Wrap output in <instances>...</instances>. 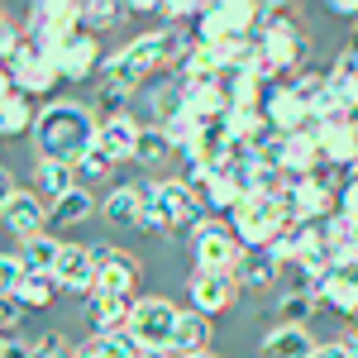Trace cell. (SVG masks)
Returning <instances> with one entry per match:
<instances>
[{"mask_svg": "<svg viewBox=\"0 0 358 358\" xmlns=\"http://www.w3.org/2000/svg\"><path fill=\"white\" fill-rule=\"evenodd\" d=\"M101 138V120L91 115V106H77V101H48L38 110V124H34V148H38V163H67L77 167L96 148Z\"/></svg>", "mask_w": 358, "mask_h": 358, "instance_id": "obj_1", "label": "cell"}, {"mask_svg": "<svg viewBox=\"0 0 358 358\" xmlns=\"http://www.w3.org/2000/svg\"><path fill=\"white\" fill-rule=\"evenodd\" d=\"M201 220H206V206H201V196H196L182 177H172V182H148V187H143V220H138L143 234H167V229H177V234L192 239V229Z\"/></svg>", "mask_w": 358, "mask_h": 358, "instance_id": "obj_2", "label": "cell"}, {"mask_svg": "<svg viewBox=\"0 0 358 358\" xmlns=\"http://www.w3.org/2000/svg\"><path fill=\"white\" fill-rule=\"evenodd\" d=\"M258 29V5L253 0H215L201 10V20L192 24V38L201 48H220V43H239L253 38Z\"/></svg>", "mask_w": 358, "mask_h": 358, "instance_id": "obj_3", "label": "cell"}, {"mask_svg": "<svg viewBox=\"0 0 358 358\" xmlns=\"http://www.w3.org/2000/svg\"><path fill=\"white\" fill-rule=\"evenodd\" d=\"M192 253H196V273H220V277H234L239 273V263H244L248 248L234 239V229L215 215H206V220L192 229Z\"/></svg>", "mask_w": 358, "mask_h": 358, "instance_id": "obj_4", "label": "cell"}, {"mask_svg": "<svg viewBox=\"0 0 358 358\" xmlns=\"http://www.w3.org/2000/svg\"><path fill=\"white\" fill-rule=\"evenodd\" d=\"M77 29H82V5H77V0H43V5H29L24 34L48 57L62 53V43H67Z\"/></svg>", "mask_w": 358, "mask_h": 358, "instance_id": "obj_5", "label": "cell"}, {"mask_svg": "<svg viewBox=\"0 0 358 358\" xmlns=\"http://www.w3.org/2000/svg\"><path fill=\"white\" fill-rule=\"evenodd\" d=\"M229 229H234V239H239L248 253L268 248L277 234L287 229L282 201H277V196H253V201H239V210L229 215Z\"/></svg>", "mask_w": 358, "mask_h": 358, "instance_id": "obj_6", "label": "cell"}, {"mask_svg": "<svg viewBox=\"0 0 358 358\" xmlns=\"http://www.w3.org/2000/svg\"><path fill=\"white\" fill-rule=\"evenodd\" d=\"M5 72H10V82H15V91L20 96H53L57 86H62V72H57V57H48L34 38L24 34V43L10 53V62H5Z\"/></svg>", "mask_w": 358, "mask_h": 358, "instance_id": "obj_7", "label": "cell"}, {"mask_svg": "<svg viewBox=\"0 0 358 358\" xmlns=\"http://www.w3.org/2000/svg\"><path fill=\"white\" fill-rule=\"evenodd\" d=\"M258 72L263 77H296L306 72V34L296 24H282L258 34Z\"/></svg>", "mask_w": 358, "mask_h": 358, "instance_id": "obj_8", "label": "cell"}, {"mask_svg": "<svg viewBox=\"0 0 358 358\" xmlns=\"http://www.w3.org/2000/svg\"><path fill=\"white\" fill-rule=\"evenodd\" d=\"M177 306L163 301V296H138L134 315H129V339H134L143 354L153 349H172V334H177Z\"/></svg>", "mask_w": 358, "mask_h": 358, "instance_id": "obj_9", "label": "cell"}, {"mask_svg": "<svg viewBox=\"0 0 358 358\" xmlns=\"http://www.w3.org/2000/svg\"><path fill=\"white\" fill-rule=\"evenodd\" d=\"M91 253H96V268H101L96 296H134L138 292V263L134 258L110 248V244H91Z\"/></svg>", "mask_w": 358, "mask_h": 358, "instance_id": "obj_10", "label": "cell"}, {"mask_svg": "<svg viewBox=\"0 0 358 358\" xmlns=\"http://www.w3.org/2000/svg\"><path fill=\"white\" fill-rule=\"evenodd\" d=\"M96 277H101V268H96L91 244H67L62 248V258H57V268H53L57 292H67V296H96Z\"/></svg>", "mask_w": 358, "mask_h": 358, "instance_id": "obj_11", "label": "cell"}, {"mask_svg": "<svg viewBox=\"0 0 358 358\" xmlns=\"http://www.w3.org/2000/svg\"><path fill=\"white\" fill-rule=\"evenodd\" d=\"M57 72H62V82H86V77H96V72H106L101 38H96L91 29H77V34L62 43V53H57Z\"/></svg>", "mask_w": 358, "mask_h": 358, "instance_id": "obj_12", "label": "cell"}, {"mask_svg": "<svg viewBox=\"0 0 358 358\" xmlns=\"http://www.w3.org/2000/svg\"><path fill=\"white\" fill-rule=\"evenodd\" d=\"M263 120H268V129L277 134H310L315 129V120H310V106H306L301 96H292V86H277L273 96L263 101Z\"/></svg>", "mask_w": 358, "mask_h": 358, "instance_id": "obj_13", "label": "cell"}, {"mask_svg": "<svg viewBox=\"0 0 358 358\" xmlns=\"http://www.w3.org/2000/svg\"><path fill=\"white\" fill-rule=\"evenodd\" d=\"M187 292H192V310H201L206 320L239 301V282L234 277H220V273H192Z\"/></svg>", "mask_w": 358, "mask_h": 358, "instance_id": "obj_14", "label": "cell"}, {"mask_svg": "<svg viewBox=\"0 0 358 358\" xmlns=\"http://www.w3.org/2000/svg\"><path fill=\"white\" fill-rule=\"evenodd\" d=\"M48 220H53V210H43V201L34 192H15L0 206V224H5L10 234H20V239H38Z\"/></svg>", "mask_w": 358, "mask_h": 358, "instance_id": "obj_15", "label": "cell"}, {"mask_svg": "<svg viewBox=\"0 0 358 358\" xmlns=\"http://www.w3.org/2000/svg\"><path fill=\"white\" fill-rule=\"evenodd\" d=\"M182 91H187V115H192L196 124H215V120L229 115V86H224V77L182 86Z\"/></svg>", "mask_w": 358, "mask_h": 358, "instance_id": "obj_16", "label": "cell"}, {"mask_svg": "<svg viewBox=\"0 0 358 358\" xmlns=\"http://www.w3.org/2000/svg\"><path fill=\"white\" fill-rule=\"evenodd\" d=\"M320 167H325V158H320L315 129H310V134H292V138H287V148H282V177H287V182L315 177Z\"/></svg>", "mask_w": 358, "mask_h": 358, "instance_id": "obj_17", "label": "cell"}, {"mask_svg": "<svg viewBox=\"0 0 358 358\" xmlns=\"http://www.w3.org/2000/svg\"><path fill=\"white\" fill-rule=\"evenodd\" d=\"M263 358H315V339H310V330L306 325H273V330L263 334Z\"/></svg>", "mask_w": 358, "mask_h": 358, "instance_id": "obj_18", "label": "cell"}, {"mask_svg": "<svg viewBox=\"0 0 358 358\" xmlns=\"http://www.w3.org/2000/svg\"><path fill=\"white\" fill-rule=\"evenodd\" d=\"M138 134H143V124L124 110V115H106V120H101V138H96V143H101L115 163H120V158H134Z\"/></svg>", "mask_w": 358, "mask_h": 358, "instance_id": "obj_19", "label": "cell"}, {"mask_svg": "<svg viewBox=\"0 0 358 358\" xmlns=\"http://www.w3.org/2000/svg\"><path fill=\"white\" fill-rule=\"evenodd\" d=\"M315 143H320L325 167H344L349 177L358 172V129L354 124H344V129H315Z\"/></svg>", "mask_w": 358, "mask_h": 358, "instance_id": "obj_20", "label": "cell"}, {"mask_svg": "<svg viewBox=\"0 0 358 358\" xmlns=\"http://www.w3.org/2000/svg\"><path fill=\"white\" fill-rule=\"evenodd\" d=\"M67 192H77V172L67 163H34V196L43 206H57Z\"/></svg>", "mask_w": 358, "mask_h": 358, "instance_id": "obj_21", "label": "cell"}, {"mask_svg": "<svg viewBox=\"0 0 358 358\" xmlns=\"http://www.w3.org/2000/svg\"><path fill=\"white\" fill-rule=\"evenodd\" d=\"M138 296H91V334H120L129 330V315H134Z\"/></svg>", "mask_w": 358, "mask_h": 358, "instance_id": "obj_22", "label": "cell"}, {"mask_svg": "<svg viewBox=\"0 0 358 358\" xmlns=\"http://www.w3.org/2000/svg\"><path fill=\"white\" fill-rule=\"evenodd\" d=\"M101 215L120 229H138L143 220V187H115L106 201H101Z\"/></svg>", "mask_w": 358, "mask_h": 358, "instance_id": "obj_23", "label": "cell"}, {"mask_svg": "<svg viewBox=\"0 0 358 358\" xmlns=\"http://www.w3.org/2000/svg\"><path fill=\"white\" fill-rule=\"evenodd\" d=\"M330 96L349 115L358 110V53H354V48H344V53L330 62Z\"/></svg>", "mask_w": 358, "mask_h": 358, "instance_id": "obj_24", "label": "cell"}, {"mask_svg": "<svg viewBox=\"0 0 358 358\" xmlns=\"http://www.w3.org/2000/svg\"><path fill=\"white\" fill-rule=\"evenodd\" d=\"M210 344V320L201 310H182L177 315V334H172V354L187 358V354H206Z\"/></svg>", "mask_w": 358, "mask_h": 358, "instance_id": "obj_25", "label": "cell"}, {"mask_svg": "<svg viewBox=\"0 0 358 358\" xmlns=\"http://www.w3.org/2000/svg\"><path fill=\"white\" fill-rule=\"evenodd\" d=\"M34 124H38V106H34L29 96L15 91V96L0 106V134H5V138H20V134L34 138Z\"/></svg>", "mask_w": 358, "mask_h": 358, "instance_id": "obj_26", "label": "cell"}, {"mask_svg": "<svg viewBox=\"0 0 358 358\" xmlns=\"http://www.w3.org/2000/svg\"><path fill=\"white\" fill-rule=\"evenodd\" d=\"M138 354H143V349L129 339V330L91 334V339H82V349H77V358H138Z\"/></svg>", "mask_w": 358, "mask_h": 358, "instance_id": "obj_27", "label": "cell"}, {"mask_svg": "<svg viewBox=\"0 0 358 358\" xmlns=\"http://www.w3.org/2000/svg\"><path fill=\"white\" fill-rule=\"evenodd\" d=\"M62 239H53V234H38V239H24L20 244V258H24V268L29 273H48L53 277V268H57V258H62Z\"/></svg>", "mask_w": 358, "mask_h": 358, "instance_id": "obj_28", "label": "cell"}, {"mask_svg": "<svg viewBox=\"0 0 358 358\" xmlns=\"http://www.w3.org/2000/svg\"><path fill=\"white\" fill-rule=\"evenodd\" d=\"M277 277H282V268L273 263V253L258 248V253H244V263H239L234 282H239V287H273Z\"/></svg>", "mask_w": 358, "mask_h": 358, "instance_id": "obj_29", "label": "cell"}, {"mask_svg": "<svg viewBox=\"0 0 358 358\" xmlns=\"http://www.w3.org/2000/svg\"><path fill=\"white\" fill-rule=\"evenodd\" d=\"M325 306L354 320L358 315V273H334L330 282H325Z\"/></svg>", "mask_w": 358, "mask_h": 358, "instance_id": "obj_30", "label": "cell"}, {"mask_svg": "<svg viewBox=\"0 0 358 358\" xmlns=\"http://www.w3.org/2000/svg\"><path fill=\"white\" fill-rule=\"evenodd\" d=\"M315 310H325L320 296H306V292H287L282 301H277V325H310V315Z\"/></svg>", "mask_w": 358, "mask_h": 358, "instance_id": "obj_31", "label": "cell"}, {"mask_svg": "<svg viewBox=\"0 0 358 358\" xmlns=\"http://www.w3.org/2000/svg\"><path fill=\"white\" fill-rule=\"evenodd\" d=\"M292 96H301L306 106H315V101H325L330 96V67H306L292 77Z\"/></svg>", "mask_w": 358, "mask_h": 358, "instance_id": "obj_32", "label": "cell"}, {"mask_svg": "<svg viewBox=\"0 0 358 358\" xmlns=\"http://www.w3.org/2000/svg\"><path fill=\"white\" fill-rule=\"evenodd\" d=\"M53 292H57V282L48 273H29L24 277V287L15 292V301L24 306V310H43V306L53 301Z\"/></svg>", "mask_w": 358, "mask_h": 358, "instance_id": "obj_33", "label": "cell"}, {"mask_svg": "<svg viewBox=\"0 0 358 358\" xmlns=\"http://www.w3.org/2000/svg\"><path fill=\"white\" fill-rule=\"evenodd\" d=\"M115 20H124V5H120V0H82V29L101 34V29H110Z\"/></svg>", "mask_w": 358, "mask_h": 358, "instance_id": "obj_34", "label": "cell"}, {"mask_svg": "<svg viewBox=\"0 0 358 358\" xmlns=\"http://www.w3.org/2000/svg\"><path fill=\"white\" fill-rule=\"evenodd\" d=\"M134 91H138L134 82H124V77H106V72H101V91H96V96H101V110H106V115H124V101H129Z\"/></svg>", "mask_w": 358, "mask_h": 358, "instance_id": "obj_35", "label": "cell"}, {"mask_svg": "<svg viewBox=\"0 0 358 358\" xmlns=\"http://www.w3.org/2000/svg\"><path fill=\"white\" fill-rule=\"evenodd\" d=\"M167 153H177V148H172V138H167L163 129H158V124H143L134 158H138V163H158V158H167Z\"/></svg>", "mask_w": 358, "mask_h": 358, "instance_id": "obj_36", "label": "cell"}, {"mask_svg": "<svg viewBox=\"0 0 358 358\" xmlns=\"http://www.w3.org/2000/svg\"><path fill=\"white\" fill-rule=\"evenodd\" d=\"M91 210H96V206H91L86 187H77V192H67V196L53 206V220H57V224H77V220H86Z\"/></svg>", "mask_w": 358, "mask_h": 358, "instance_id": "obj_37", "label": "cell"}, {"mask_svg": "<svg viewBox=\"0 0 358 358\" xmlns=\"http://www.w3.org/2000/svg\"><path fill=\"white\" fill-rule=\"evenodd\" d=\"M24 258H20V248H10V253H0V296H15L20 287H24Z\"/></svg>", "mask_w": 358, "mask_h": 358, "instance_id": "obj_38", "label": "cell"}, {"mask_svg": "<svg viewBox=\"0 0 358 358\" xmlns=\"http://www.w3.org/2000/svg\"><path fill=\"white\" fill-rule=\"evenodd\" d=\"M72 172H77V187H82V182H101V177H110V172H115V158L106 153V148H101V143H96V148L86 153L82 163L72 167Z\"/></svg>", "mask_w": 358, "mask_h": 358, "instance_id": "obj_39", "label": "cell"}, {"mask_svg": "<svg viewBox=\"0 0 358 358\" xmlns=\"http://www.w3.org/2000/svg\"><path fill=\"white\" fill-rule=\"evenodd\" d=\"M20 325H24V306L15 296H0V339H15Z\"/></svg>", "mask_w": 358, "mask_h": 358, "instance_id": "obj_40", "label": "cell"}, {"mask_svg": "<svg viewBox=\"0 0 358 358\" xmlns=\"http://www.w3.org/2000/svg\"><path fill=\"white\" fill-rule=\"evenodd\" d=\"M282 24H296V20H292V5H258V34L282 29Z\"/></svg>", "mask_w": 358, "mask_h": 358, "instance_id": "obj_41", "label": "cell"}, {"mask_svg": "<svg viewBox=\"0 0 358 358\" xmlns=\"http://www.w3.org/2000/svg\"><path fill=\"white\" fill-rule=\"evenodd\" d=\"M34 358H72V354L62 349V339H57V334H43V339L34 344Z\"/></svg>", "mask_w": 358, "mask_h": 358, "instance_id": "obj_42", "label": "cell"}, {"mask_svg": "<svg viewBox=\"0 0 358 358\" xmlns=\"http://www.w3.org/2000/svg\"><path fill=\"white\" fill-rule=\"evenodd\" d=\"M153 10H163V5L158 0H129L124 5V15H153Z\"/></svg>", "mask_w": 358, "mask_h": 358, "instance_id": "obj_43", "label": "cell"}, {"mask_svg": "<svg viewBox=\"0 0 358 358\" xmlns=\"http://www.w3.org/2000/svg\"><path fill=\"white\" fill-rule=\"evenodd\" d=\"M15 192H20V187H15V177H10V172L0 167V206H5V201H10Z\"/></svg>", "mask_w": 358, "mask_h": 358, "instance_id": "obj_44", "label": "cell"}, {"mask_svg": "<svg viewBox=\"0 0 358 358\" xmlns=\"http://www.w3.org/2000/svg\"><path fill=\"white\" fill-rule=\"evenodd\" d=\"M330 15H349V20H354V15H358V0H330Z\"/></svg>", "mask_w": 358, "mask_h": 358, "instance_id": "obj_45", "label": "cell"}, {"mask_svg": "<svg viewBox=\"0 0 358 358\" xmlns=\"http://www.w3.org/2000/svg\"><path fill=\"white\" fill-rule=\"evenodd\" d=\"M339 349H344L349 358H358V325H354L349 334H344V339H339Z\"/></svg>", "mask_w": 358, "mask_h": 358, "instance_id": "obj_46", "label": "cell"}, {"mask_svg": "<svg viewBox=\"0 0 358 358\" xmlns=\"http://www.w3.org/2000/svg\"><path fill=\"white\" fill-rule=\"evenodd\" d=\"M315 358H349V354H344V349H339V339H334V344H320Z\"/></svg>", "mask_w": 358, "mask_h": 358, "instance_id": "obj_47", "label": "cell"}, {"mask_svg": "<svg viewBox=\"0 0 358 358\" xmlns=\"http://www.w3.org/2000/svg\"><path fill=\"white\" fill-rule=\"evenodd\" d=\"M138 358H177L172 349H153V354H138Z\"/></svg>", "mask_w": 358, "mask_h": 358, "instance_id": "obj_48", "label": "cell"}, {"mask_svg": "<svg viewBox=\"0 0 358 358\" xmlns=\"http://www.w3.org/2000/svg\"><path fill=\"white\" fill-rule=\"evenodd\" d=\"M187 358H220V354H210V349H206V354H187Z\"/></svg>", "mask_w": 358, "mask_h": 358, "instance_id": "obj_49", "label": "cell"}, {"mask_svg": "<svg viewBox=\"0 0 358 358\" xmlns=\"http://www.w3.org/2000/svg\"><path fill=\"white\" fill-rule=\"evenodd\" d=\"M354 53H358V29H354Z\"/></svg>", "mask_w": 358, "mask_h": 358, "instance_id": "obj_50", "label": "cell"}, {"mask_svg": "<svg viewBox=\"0 0 358 358\" xmlns=\"http://www.w3.org/2000/svg\"><path fill=\"white\" fill-rule=\"evenodd\" d=\"M0 358H5V339H0Z\"/></svg>", "mask_w": 358, "mask_h": 358, "instance_id": "obj_51", "label": "cell"}, {"mask_svg": "<svg viewBox=\"0 0 358 358\" xmlns=\"http://www.w3.org/2000/svg\"><path fill=\"white\" fill-rule=\"evenodd\" d=\"M354 325H358V315H354Z\"/></svg>", "mask_w": 358, "mask_h": 358, "instance_id": "obj_52", "label": "cell"}]
</instances>
